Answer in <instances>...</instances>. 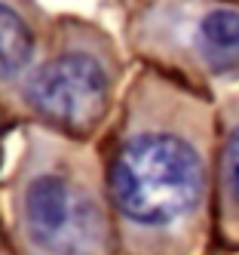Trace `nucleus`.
Here are the masks:
<instances>
[{
  "instance_id": "obj_1",
  "label": "nucleus",
  "mask_w": 239,
  "mask_h": 255,
  "mask_svg": "<svg viewBox=\"0 0 239 255\" xmlns=\"http://www.w3.org/2000/svg\"><path fill=\"white\" fill-rule=\"evenodd\" d=\"M107 185L129 222L162 228L187 218L202 200V160L172 132H138L114 154Z\"/></svg>"
},
{
  "instance_id": "obj_6",
  "label": "nucleus",
  "mask_w": 239,
  "mask_h": 255,
  "mask_svg": "<svg viewBox=\"0 0 239 255\" xmlns=\"http://www.w3.org/2000/svg\"><path fill=\"white\" fill-rule=\"evenodd\" d=\"M224 185L230 197L239 203V126L227 135V144H224Z\"/></svg>"
},
{
  "instance_id": "obj_3",
  "label": "nucleus",
  "mask_w": 239,
  "mask_h": 255,
  "mask_svg": "<svg viewBox=\"0 0 239 255\" xmlns=\"http://www.w3.org/2000/svg\"><path fill=\"white\" fill-rule=\"evenodd\" d=\"M25 99L46 123L68 132H89L107 111L110 80L95 56L71 49L34 71L25 83Z\"/></svg>"
},
{
  "instance_id": "obj_5",
  "label": "nucleus",
  "mask_w": 239,
  "mask_h": 255,
  "mask_svg": "<svg viewBox=\"0 0 239 255\" xmlns=\"http://www.w3.org/2000/svg\"><path fill=\"white\" fill-rule=\"evenodd\" d=\"M199 49L215 68H227L239 59V12L212 9L199 22Z\"/></svg>"
},
{
  "instance_id": "obj_2",
  "label": "nucleus",
  "mask_w": 239,
  "mask_h": 255,
  "mask_svg": "<svg viewBox=\"0 0 239 255\" xmlns=\"http://www.w3.org/2000/svg\"><path fill=\"white\" fill-rule=\"evenodd\" d=\"M22 231L40 255H98L107 240V222L83 185L59 172L28 178L18 200Z\"/></svg>"
},
{
  "instance_id": "obj_4",
  "label": "nucleus",
  "mask_w": 239,
  "mask_h": 255,
  "mask_svg": "<svg viewBox=\"0 0 239 255\" xmlns=\"http://www.w3.org/2000/svg\"><path fill=\"white\" fill-rule=\"evenodd\" d=\"M34 59V31L12 3L0 0V80H12Z\"/></svg>"
}]
</instances>
